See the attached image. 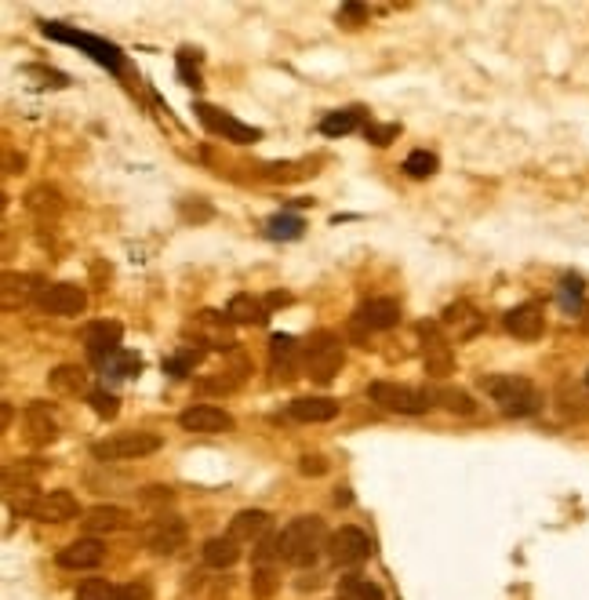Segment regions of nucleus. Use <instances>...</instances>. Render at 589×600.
Wrapping results in <instances>:
<instances>
[{
    "instance_id": "40",
    "label": "nucleus",
    "mask_w": 589,
    "mask_h": 600,
    "mask_svg": "<svg viewBox=\"0 0 589 600\" xmlns=\"http://www.w3.org/2000/svg\"><path fill=\"white\" fill-rule=\"evenodd\" d=\"M560 411L568 415V419H586L589 415V400L586 397H575V393L560 390Z\"/></svg>"
},
{
    "instance_id": "17",
    "label": "nucleus",
    "mask_w": 589,
    "mask_h": 600,
    "mask_svg": "<svg viewBox=\"0 0 589 600\" xmlns=\"http://www.w3.org/2000/svg\"><path fill=\"white\" fill-rule=\"evenodd\" d=\"M80 528L88 531L91 539H95V535H117V531L131 528V513L124 510V506H91V510H84V517H80Z\"/></svg>"
},
{
    "instance_id": "7",
    "label": "nucleus",
    "mask_w": 589,
    "mask_h": 600,
    "mask_svg": "<svg viewBox=\"0 0 589 600\" xmlns=\"http://www.w3.org/2000/svg\"><path fill=\"white\" fill-rule=\"evenodd\" d=\"M419 339H422V364L430 375H451L455 371V350H451V339L444 335V324L440 320H422L419 324Z\"/></svg>"
},
{
    "instance_id": "16",
    "label": "nucleus",
    "mask_w": 589,
    "mask_h": 600,
    "mask_svg": "<svg viewBox=\"0 0 589 600\" xmlns=\"http://www.w3.org/2000/svg\"><path fill=\"white\" fill-rule=\"evenodd\" d=\"M73 517H84V513H80V502L70 488L44 491L37 502V513H33V520H40V524H62V520Z\"/></svg>"
},
{
    "instance_id": "5",
    "label": "nucleus",
    "mask_w": 589,
    "mask_h": 600,
    "mask_svg": "<svg viewBox=\"0 0 589 600\" xmlns=\"http://www.w3.org/2000/svg\"><path fill=\"white\" fill-rule=\"evenodd\" d=\"M368 397L379 404L382 411H397V415H426L433 408V393L415 390V386H404V382H371Z\"/></svg>"
},
{
    "instance_id": "2",
    "label": "nucleus",
    "mask_w": 589,
    "mask_h": 600,
    "mask_svg": "<svg viewBox=\"0 0 589 600\" xmlns=\"http://www.w3.org/2000/svg\"><path fill=\"white\" fill-rule=\"evenodd\" d=\"M480 390L488 393L495 404H499L502 415L510 419H528V415H539L542 411V390L524 375H480Z\"/></svg>"
},
{
    "instance_id": "24",
    "label": "nucleus",
    "mask_w": 589,
    "mask_h": 600,
    "mask_svg": "<svg viewBox=\"0 0 589 600\" xmlns=\"http://www.w3.org/2000/svg\"><path fill=\"white\" fill-rule=\"evenodd\" d=\"M200 557H204V564H208V568L226 571V568H233V564L240 560V542L230 539V535H215V539L204 542Z\"/></svg>"
},
{
    "instance_id": "1",
    "label": "nucleus",
    "mask_w": 589,
    "mask_h": 600,
    "mask_svg": "<svg viewBox=\"0 0 589 600\" xmlns=\"http://www.w3.org/2000/svg\"><path fill=\"white\" fill-rule=\"evenodd\" d=\"M328 528L317 513H302V517L288 520V528L280 531V560L291 568H310L317 564L320 550L328 546Z\"/></svg>"
},
{
    "instance_id": "41",
    "label": "nucleus",
    "mask_w": 589,
    "mask_h": 600,
    "mask_svg": "<svg viewBox=\"0 0 589 600\" xmlns=\"http://www.w3.org/2000/svg\"><path fill=\"white\" fill-rule=\"evenodd\" d=\"M364 135H368L371 146H390V142L400 135V124H368Z\"/></svg>"
},
{
    "instance_id": "48",
    "label": "nucleus",
    "mask_w": 589,
    "mask_h": 600,
    "mask_svg": "<svg viewBox=\"0 0 589 600\" xmlns=\"http://www.w3.org/2000/svg\"><path fill=\"white\" fill-rule=\"evenodd\" d=\"M586 386H589V371H586Z\"/></svg>"
},
{
    "instance_id": "6",
    "label": "nucleus",
    "mask_w": 589,
    "mask_h": 600,
    "mask_svg": "<svg viewBox=\"0 0 589 600\" xmlns=\"http://www.w3.org/2000/svg\"><path fill=\"white\" fill-rule=\"evenodd\" d=\"M190 539V528H186V520L175 517V513H160L153 517L146 528H142V546L157 557H171V553H179Z\"/></svg>"
},
{
    "instance_id": "18",
    "label": "nucleus",
    "mask_w": 589,
    "mask_h": 600,
    "mask_svg": "<svg viewBox=\"0 0 589 600\" xmlns=\"http://www.w3.org/2000/svg\"><path fill=\"white\" fill-rule=\"evenodd\" d=\"M270 368L280 382L299 379L302 368V346L291 335H273L270 339Z\"/></svg>"
},
{
    "instance_id": "30",
    "label": "nucleus",
    "mask_w": 589,
    "mask_h": 600,
    "mask_svg": "<svg viewBox=\"0 0 589 600\" xmlns=\"http://www.w3.org/2000/svg\"><path fill=\"white\" fill-rule=\"evenodd\" d=\"M280 586V571L273 560H262V564H255V571H251V593L259 600H270L273 593H277Z\"/></svg>"
},
{
    "instance_id": "10",
    "label": "nucleus",
    "mask_w": 589,
    "mask_h": 600,
    "mask_svg": "<svg viewBox=\"0 0 589 600\" xmlns=\"http://www.w3.org/2000/svg\"><path fill=\"white\" fill-rule=\"evenodd\" d=\"M197 117L200 124L208 131H215V135H222L226 142H240V146H248V142H259L262 131L251 128V124H240L233 113L226 110H215V106H208V102H197Z\"/></svg>"
},
{
    "instance_id": "37",
    "label": "nucleus",
    "mask_w": 589,
    "mask_h": 600,
    "mask_svg": "<svg viewBox=\"0 0 589 600\" xmlns=\"http://www.w3.org/2000/svg\"><path fill=\"white\" fill-rule=\"evenodd\" d=\"M113 593H117V586L110 579H84L73 600H113Z\"/></svg>"
},
{
    "instance_id": "27",
    "label": "nucleus",
    "mask_w": 589,
    "mask_h": 600,
    "mask_svg": "<svg viewBox=\"0 0 589 600\" xmlns=\"http://www.w3.org/2000/svg\"><path fill=\"white\" fill-rule=\"evenodd\" d=\"M44 470H48V462H37V459L8 462V466H4V488H15V480H19V488H37V477Z\"/></svg>"
},
{
    "instance_id": "33",
    "label": "nucleus",
    "mask_w": 589,
    "mask_h": 600,
    "mask_svg": "<svg viewBox=\"0 0 589 600\" xmlns=\"http://www.w3.org/2000/svg\"><path fill=\"white\" fill-rule=\"evenodd\" d=\"M51 390H59V393H80L84 390V371L77 368V364H59V368L51 371Z\"/></svg>"
},
{
    "instance_id": "9",
    "label": "nucleus",
    "mask_w": 589,
    "mask_h": 600,
    "mask_svg": "<svg viewBox=\"0 0 589 600\" xmlns=\"http://www.w3.org/2000/svg\"><path fill=\"white\" fill-rule=\"evenodd\" d=\"M328 557H331V564H339V568H357V564H364V560L371 557L368 531L353 528V524H346V528H339V531H331Z\"/></svg>"
},
{
    "instance_id": "15",
    "label": "nucleus",
    "mask_w": 589,
    "mask_h": 600,
    "mask_svg": "<svg viewBox=\"0 0 589 600\" xmlns=\"http://www.w3.org/2000/svg\"><path fill=\"white\" fill-rule=\"evenodd\" d=\"M59 568H66V571H95V568H102V560H106V542H99V539H77V542H70V546H62L59 550Z\"/></svg>"
},
{
    "instance_id": "13",
    "label": "nucleus",
    "mask_w": 589,
    "mask_h": 600,
    "mask_svg": "<svg viewBox=\"0 0 589 600\" xmlns=\"http://www.w3.org/2000/svg\"><path fill=\"white\" fill-rule=\"evenodd\" d=\"M179 426L186 433H230L233 415L226 408H215V404H193L179 415Z\"/></svg>"
},
{
    "instance_id": "43",
    "label": "nucleus",
    "mask_w": 589,
    "mask_h": 600,
    "mask_svg": "<svg viewBox=\"0 0 589 600\" xmlns=\"http://www.w3.org/2000/svg\"><path fill=\"white\" fill-rule=\"evenodd\" d=\"M171 499H175V491L164 488V484H150V488L139 491V502H146V506H164Z\"/></svg>"
},
{
    "instance_id": "42",
    "label": "nucleus",
    "mask_w": 589,
    "mask_h": 600,
    "mask_svg": "<svg viewBox=\"0 0 589 600\" xmlns=\"http://www.w3.org/2000/svg\"><path fill=\"white\" fill-rule=\"evenodd\" d=\"M113 600H150V582H124V586H117V593H113Z\"/></svg>"
},
{
    "instance_id": "39",
    "label": "nucleus",
    "mask_w": 589,
    "mask_h": 600,
    "mask_svg": "<svg viewBox=\"0 0 589 600\" xmlns=\"http://www.w3.org/2000/svg\"><path fill=\"white\" fill-rule=\"evenodd\" d=\"M106 368H110V375L113 379H131V375H139V357H131V353H124L120 350L117 357L110 360V364H106Z\"/></svg>"
},
{
    "instance_id": "25",
    "label": "nucleus",
    "mask_w": 589,
    "mask_h": 600,
    "mask_svg": "<svg viewBox=\"0 0 589 600\" xmlns=\"http://www.w3.org/2000/svg\"><path fill=\"white\" fill-rule=\"evenodd\" d=\"M26 433H30L33 444H51V440L59 437V426H55V415L48 411V404L33 400L30 408H26Z\"/></svg>"
},
{
    "instance_id": "8",
    "label": "nucleus",
    "mask_w": 589,
    "mask_h": 600,
    "mask_svg": "<svg viewBox=\"0 0 589 600\" xmlns=\"http://www.w3.org/2000/svg\"><path fill=\"white\" fill-rule=\"evenodd\" d=\"M37 306L51 317H80V313L88 310V291L80 288V284H70V280H62V284H44V291L37 295Z\"/></svg>"
},
{
    "instance_id": "29",
    "label": "nucleus",
    "mask_w": 589,
    "mask_h": 600,
    "mask_svg": "<svg viewBox=\"0 0 589 600\" xmlns=\"http://www.w3.org/2000/svg\"><path fill=\"white\" fill-rule=\"evenodd\" d=\"M433 404H440V408L451 411V415H477L473 397L466 390H459V386H437V390H433Z\"/></svg>"
},
{
    "instance_id": "20",
    "label": "nucleus",
    "mask_w": 589,
    "mask_h": 600,
    "mask_svg": "<svg viewBox=\"0 0 589 600\" xmlns=\"http://www.w3.org/2000/svg\"><path fill=\"white\" fill-rule=\"evenodd\" d=\"M4 288H0V306L4 310H22L26 302L33 299V295H40L44 291V284H40L33 273H4V280H0Z\"/></svg>"
},
{
    "instance_id": "45",
    "label": "nucleus",
    "mask_w": 589,
    "mask_h": 600,
    "mask_svg": "<svg viewBox=\"0 0 589 600\" xmlns=\"http://www.w3.org/2000/svg\"><path fill=\"white\" fill-rule=\"evenodd\" d=\"M299 470L306 473V477H324V473H328V462L320 459V455H302Z\"/></svg>"
},
{
    "instance_id": "38",
    "label": "nucleus",
    "mask_w": 589,
    "mask_h": 600,
    "mask_svg": "<svg viewBox=\"0 0 589 600\" xmlns=\"http://www.w3.org/2000/svg\"><path fill=\"white\" fill-rule=\"evenodd\" d=\"M88 404H91V411L99 415V419H117V404L120 400L113 397V393H106V390H91L88 393Z\"/></svg>"
},
{
    "instance_id": "19",
    "label": "nucleus",
    "mask_w": 589,
    "mask_h": 600,
    "mask_svg": "<svg viewBox=\"0 0 589 600\" xmlns=\"http://www.w3.org/2000/svg\"><path fill=\"white\" fill-rule=\"evenodd\" d=\"M353 324L368 331H390L400 324V302L397 299H368L353 313Z\"/></svg>"
},
{
    "instance_id": "21",
    "label": "nucleus",
    "mask_w": 589,
    "mask_h": 600,
    "mask_svg": "<svg viewBox=\"0 0 589 600\" xmlns=\"http://www.w3.org/2000/svg\"><path fill=\"white\" fill-rule=\"evenodd\" d=\"M440 324L455 331V339H473V335H480V328H484V317L462 299V302H451L448 310L440 313Z\"/></svg>"
},
{
    "instance_id": "22",
    "label": "nucleus",
    "mask_w": 589,
    "mask_h": 600,
    "mask_svg": "<svg viewBox=\"0 0 589 600\" xmlns=\"http://www.w3.org/2000/svg\"><path fill=\"white\" fill-rule=\"evenodd\" d=\"M270 513L266 510H240L237 517L230 520V539L237 542H262L266 539V531H270Z\"/></svg>"
},
{
    "instance_id": "23",
    "label": "nucleus",
    "mask_w": 589,
    "mask_h": 600,
    "mask_svg": "<svg viewBox=\"0 0 589 600\" xmlns=\"http://www.w3.org/2000/svg\"><path fill=\"white\" fill-rule=\"evenodd\" d=\"M288 415L295 422H331L339 415V400L331 397H295L288 404Z\"/></svg>"
},
{
    "instance_id": "31",
    "label": "nucleus",
    "mask_w": 589,
    "mask_h": 600,
    "mask_svg": "<svg viewBox=\"0 0 589 600\" xmlns=\"http://www.w3.org/2000/svg\"><path fill=\"white\" fill-rule=\"evenodd\" d=\"M339 597H342V600H386V593H382L371 579H360V575H350V579H342V582H339Z\"/></svg>"
},
{
    "instance_id": "11",
    "label": "nucleus",
    "mask_w": 589,
    "mask_h": 600,
    "mask_svg": "<svg viewBox=\"0 0 589 600\" xmlns=\"http://www.w3.org/2000/svg\"><path fill=\"white\" fill-rule=\"evenodd\" d=\"M44 33L55 37V40H66V44H80L91 59L102 62V66H110V70H120V66H124V55H120L113 44H106V40H99V37H88V33H77V30H62L59 22H44Z\"/></svg>"
},
{
    "instance_id": "4",
    "label": "nucleus",
    "mask_w": 589,
    "mask_h": 600,
    "mask_svg": "<svg viewBox=\"0 0 589 600\" xmlns=\"http://www.w3.org/2000/svg\"><path fill=\"white\" fill-rule=\"evenodd\" d=\"M164 437L150 430H131V433H113L106 440L91 444V455L99 462H128V459H146L153 451H160Z\"/></svg>"
},
{
    "instance_id": "28",
    "label": "nucleus",
    "mask_w": 589,
    "mask_h": 600,
    "mask_svg": "<svg viewBox=\"0 0 589 600\" xmlns=\"http://www.w3.org/2000/svg\"><path fill=\"white\" fill-rule=\"evenodd\" d=\"M364 117H368V113L357 110V106H353V110H335L320 120V135H328V139H335V135H350V131H357L360 124H364Z\"/></svg>"
},
{
    "instance_id": "32",
    "label": "nucleus",
    "mask_w": 589,
    "mask_h": 600,
    "mask_svg": "<svg viewBox=\"0 0 589 600\" xmlns=\"http://www.w3.org/2000/svg\"><path fill=\"white\" fill-rule=\"evenodd\" d=\"M4 495H8V513H15V517H33L44 491H37V488H8Z\"/></svg>"
},
{
    "instance_id": "36",
    "label": "nucleus",
    "mask_w": 589,
    "mask_h": 600,
    "mask_svg": "<svg viewBox=\"0 0 589 600\" xmlns=\"http://www.w3.org/2000/svg\"><path fill=\"white\" fill-rule=\"evenodd\" d=\"M26 200H30V211H33V215H44V211H51V215H59V211H62L59 190H48V186H37V190H33Z\"/></svg>"
},
{
    "instance_id": "46",
    "label": "nucleus",
    "mask_w": 589,
    "mask_h": 600,
    "mask_svg": "<svg viewBox=\"0 0 589 600\" xmlns=\"http://www.w3.org/2000/svg\"><path fill=\"white\" fill-rule=\"evenodd\" d=\"M8 422H11V404H4V415H0V426L8 430Z\"/></svg>"
},
{
    "instance_id": "26",
    "label": "nucleus",
    "mask_w": 589,
    "mask_h": 600,
    "mask_svg": "<svg viewBox=\"0 0 589 600\" xmlns=\"http://www.w3.org/2000/svg\"><path fill=\"white\" fill-rule=\"evenodd\" d=\"M266 306H262L255 295H248V291H240V295H233L230 306H226V320H233V324H266Z\"/></svg>"
},
{
    "instance_id": "12",
    "label": "nucleus",
    "mask_w": 589,
    "mask_h": 600,
    "mask_svg": "<svg viewBox=\"0 0 589 600\" xmlns=\"http://www.w3.org/2000/svg\"><path fill=\"white\" fill-rule=\"evenodd\" d=\"M120 335H124V328H120L117 320L88 324V328H84V350H88V357L95 360V364H110L120 353Z\"/></svg>"
},
{
    "instance_id": "44",
    "label": "nucleus",
    "mask_w": 589,
    "mask_h": 600,
    "mask_svg": "<svg viewBox=\"0 0 589 600\" xmlns=\"http://www.w3.org/2000/svg\"><path fill=\"white\" fill-rule=\"evenodd\" d=\"M364 19H368V8H364V4H346V8L339 11V22H346L350 30L364 26Z\"/></svg>"
},
{
    "instance_id": "14",
    "label": "nucleus",
    "mask_w": 589,
    "mask_h": 600,
    "mask_svg": "<svg viewBox=\"0 0 589 600\" xmlns=\"http://www.w3.org/2000/svg\"><path fill=\"white\" fill-rule=\"evenodd\" d=\"M506 331H510L513 339L520 342H535L542 339V331H546V313H542L539 302H520V306H513L510 313H506Z\"/></svg>"
},
{
    "instance_id": "3",
    "label": "nucleus",
    "mask_w": 589,
    "mask_h": 600,
    "mask_svg": "<svg viewBox=\"0 0 589 600\" xmlns=\"http://www.w3.org/2000/svg\"><path fill=\"white\" fill-rule=\"evenodd\" d=\"M342 364H346V353H342L339 335H335V331H313L310 342L302 346V371H306L313 382L328 386V382L339 379Z\"/></svg>"
},
{
    "instance_id": "34",
    "label": "nucleus",
    "mask_w": 589,
    "mask_h": 600,
    "mask_svg": "<svg viewBox=\"0 0 589 600\" xmlns=\"http://www.w3.org/2000/svg\"><path fill=\"white\" fill-rule=\"evenodd\" d=\"M437 168H440L437 153L411 150L408 157H404V171H408L411 179H430V175H437Z\"/></svg>"
},
{
    "instance_id": "35",
    "label": "nucleus",
    "mask_w": 589,
    "mask_h": 600,
    "mask_svg": "<svg viewBox=\"0 0 589 600\" xmlns=\"http://www.w3.org/2000/svg\"><path fill=\"white\" fill-rule=\"evenodd\" d=\"M302 219L299 215H277V219H270V226H266V237L273 240H299L302 237Z\"/></svg>"
},
{
    "instance_id": "47",
    "label": "nucleus",
    "mask_w": 589,
    "mask_h": 600,
    "mask_svg": "<svg viewBox=\"0 0 589 600\" xmlns=\"http://www.w3.org/2000/svg\"><path fill=\"white\" fill-rule=\"evenodd\" d=\"M270 302H273V306H284V302H291V299H288V295H280V291H277V295H270Z\"/></svg>"
}]
</instances>
